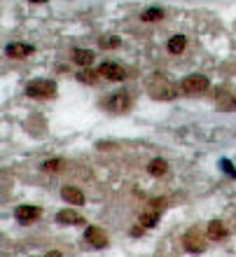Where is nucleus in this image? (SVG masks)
<instances>
[{
    "mask_svg": "<svg viewBox=\"0 0 236 257\" xmlns=\"http://www.w3.org/2000/svg\"><path fill=\"white\" fill-rule=\"evenodd\" d=\"M61 197H63V201L73 203V206H82V203H84V194H82V190L70 187V185H66V187L61 190Z\"/></svg>",
    "mask_w": 236,
    "mask_h": 257,
    "instance_id": "1a4fd4ad",
    "label": "nucleus"
},
{
    "mask_svg": "<svg viewBox=\"0 0 236 257\" xmlns=\"http://www.w3.org/2000/svg\"><path fill=\"white\" fill-rule=\"evenodd\" d=\"M185 45H187V40H185V35H173L169 40V52L171 54H180L185 49Z\"/></svg>",
    "mask_w": 236,
    "mask_h": 257,
    "instance_id": "2eb2a0df",
    "label": "nucleus"
},
{
    "mask_svg": "<svg viewBox=\"0 0 236 257\" xmlns=\"http://www.w3.org/2000/svg\"><path fill=\"white\" fill-rule=\"evenodd\" d=\"M26 94L31 98H52L56 94V82L52 80H33L26 87Z\"/></svg>",
    "mask_w": 236,
    "mask_h": 257,
    "instance_id": "f03ea898",
    "label": "nucleus"
},
{
    "mask_svg": "<svg viewBox=\"0 0 236 257\" xmlns=\"http://www.w3.org/2000/svg\"><path fill=\"white\" fill-rule=\"evenodd\" d=\"M147 171H150V176L161 178V176H166V171H169V164H166V159L157 157V159H152V162L147 164Z\"/></svg>",
    "mask_w": 236,
    "mask_h": 257,
    "instance_id": "9b49d317",
    "label": "nucleus"
},
{
    "mask_svg": "<svg viewBox=\"0 0 236 257\" xmlns=\"http://www.w3.org/2000/svg\"><path fill=\"white\" fill-rule=\"evenodd\" d=\"M78 80L87 82V84H94V82H96V73H92V70H82V73L78 75Z\"/></svg>",
    "mask_w": 236,
    "mask_h": 257,
    "instance_id": "aec40b11",
    "label": "nucleus"
},
{
    "mask_svg": "<svg viewBox=\"0 0 236 257\" xmlns=\"http://www.w3.org/2000/svg\"><path fill=\"white\" fill-rule=\"evenodd\" d=\"M31 2H35V5H42V2H47V0H31Z\"/></svg>",
    "mask_w": 236,
    "mask_h": 257,
    "instance_id": "5701e85b",
    "label": "nucleus"
},
{
    "mask_svg": "<svg viewBox=\"0 0 236 257\" xmlns=\"http://www.w3.org/2000/svg\"><path fill=\"white\" fill-rule=\"evenodd\" d=\"M183 245L189 250V253H204V248H206V241H204V236L199 234L197 227H192V229L187 231L183 236Z\"/></svg>",
    "mask_w": 236,
    "mask_h": 257,
    "instance_id": "423d86ee",
    "label": "nucleus"
},
{
    "mask_svg": "<svg viewBox=\"0 0 236 257\" xmlns=\"http://www.w3.org/2000/svg\"><path fill=\"white\" fill-rule=\"evenodd\" d=\"M164 199H152V201H150V206H152V208H157V211H161V208H164Z\"/></svg>",
    "mask_w": 236,
    "mask_h": 257,
    "instance_id": "412c9836",
    "label": "nucleus"
},
{
    "mask_svg": "<svg viewBox=\"0 0 236 257\" xmlns=\"http://www.w3.org/2000/svg\"><path fill=\"white\" fill-rule=\"evenodd\" d=\"M180 89L185 94H201V91L208 89V77L206 75H187L180 82Z\"/></svg>",
    "mask_w": 236,
    "mask_h": 257,
    "instance_id": "7ed1b4c3",
    "label": "nucleus"
},
{
    "mask_svg": "<svg viewBox=\"0 0 236 257\" xmlns=\"http://www.w3.org/2000/svg\"><path fill=\"white\" fill-rule=\"evenodd\" d=\"M129 106H131V96L126 91H115L105 101V108L110 112H124V110H129Z\"/></svg>",
    "mask_w": 236,
    "mask_h": 257,
    "instance_id": "20e7f679",
    "label": "nucleus"
},
{
    "mask_svg": "<svg viewBox=\"0 0 236 257\" xmlns=\"http://www.w3.org/2000/svg\"><path fill=\"white\" fill-rule=\"evenodd\" d=\"M222 166H224V168H227V173H229V176H236V171H234V168H232V164L227 162V159H224V162H222Z\"/></svg>",
    "mask_w": 236,
    "mask_h": 257,
    "instance_id": "4be33fe9",
    "label": "nucleus"
},
{
    "mask_svg": "<svg viewBox=\"0 0 236 257\" xmlns=\"http://www.w3.org/2000/svg\"><path fill=\"white\" fill-rule=\"evenodd\" d=\"M56 220L61 222V225H82L84 220L78 215V213H73V211H61L59 215H56Z\"/></svg>",
    "mask_w": 236,
    "mask_h": 257,
    "instance_id": "ddd939ff",
    "label": "nucleus"
},
{
    "mask_svg": "<svg viewBox=\"0 0 236 257\" xmlns=\"http://www.w3.org/2000/svg\"><path fill=\"white\" fill-rule=\"evenodd\" d=\"M63 168H66L63 159H49V162L42 164V171H47V173H61Z\"/></svg>",
    "mask_w": 236,
    "mask_h": 257,
    "instance_id": "dca6fc26",
    "label": "nucleus"
},
{
    "mask_svg": "<svg viewBox=\"0 0 236 257\" xmlns=\"http://www.w3.org/2000/svg\"><path fill=\"white\" fill-rule=\"evenodd\" d=\"M159 220V211L157 208H152L150 213H145V215H141V227H155Z\"/></svg>",
    "mask_w": 236,
    "mask_h": 257,
    "instance_id": "a211bd4d",
    "label": "nucleus"
},
{
    "mask_svg": "<svg viewBox=\"0 0 236 257\" xmlns=\"http://www.w3.org/2000/svg\"><path fill=\"white\" fill-rule=\"evenodd\" d=\"M84 239H87V243L94 245V248H105V245H108V236H105V231L101 229V227H87Z\"/></svg>",
    "mask_w": 236,
    "mask_h": 257,
    "instance_id": "0eeeda50",
    "label": "nucleus"
},
{
    "mask_svg": "<svg viewBox=\"0 0 236 257\" xmlns=\"http://www.w3.org/2000/svg\"><path fill=\"white\" fill-rule=\"evenodd\" d=\"M14 217H16L19 222H33V220L40 217V208L38 206H19V208L14 211Z\"/></svg>",
    "mask_w": 236,
    "mask_h": 257,
    "instance_id": "6e6552de",
    "label": "nucleus"
},
{
    "mask_svg": "<svg viewBox=\"0 0 236 257\" xmlns=\"http://www.w3.org/2000/svg\"><path fill=\"white\" fill-rule=\"evenodd\" d=\"M73 61L79 63V66H89L94 61V52H89V49H75L73 52Z\"/></svg>",
    "mask_w": 236,
    "mask_h": 257,
    "instance_id": "4468645a",
    "label": "nucleus"
},
{
    "mask_svg": "<svg viewBox=\"0 0 236 257\" xmlns=\"http://www.w3.org/2000/svg\"><path fill=\"white\" fill-rule=\"evenodd\" d=\"M98 75L101 77H105V80H112V82H122L124 77H126V70L119 66V63H112V61H105V63H101V68H98Z\"/></svg>",
    "mask_w": 236,
    "mask_h": 257,
    "instance_id": "39448f33",
    "label": "nucleus"
},
{
    "mask_svg": "<svg viewBox=\"0 0 236 257\" xmlns=\"http://www.w3.org/2000/svg\"><path fill=\"white\" fill-rule=\"evenodd\" d=\"M208 236L213 241H220V239L227 236V227H224L220 220H213V222H208Z\"/></svg>",
    "mask_w": 236,
    "mask_h": 257,
    "instance_id": "f8f14e48",
    "label": "nucleus"
},
{
    "mask_svg": "<svg viewBox=\"0 0 236 257\" xmlns=\"http://www.w3.org/2000/svg\"><path fill=\"white\" fill-rule=\"evenodd\" d=\"M31 54H33V47L24 45V42H14V45L7 47V56H12V59H26Z\"/></svg>",
    "mask_w": 236,
    "mask_h": 257,
    "instance_id": "9d476101",
    "label": "nucleus"
},
{
    "mask_svg": "<svg viewBox=\"0 0 236 257\" xmlns=\"http://www.w3.org/2000/svg\"><path fill=\"white\" fill-rule=\"evenodd\" d=\"M119 45H122V42H119V38L117 35H112V38H108V40H101V47H103V49H117Z\"/></svg>",
    "mask_w": 236,
    "mask_h": 257,
    "instance_id": "6ab92c4d",
    "label": "nucleus"
},
{
    "mask_svg": "<svg viewBox=\"0 0 236 257\" xmlns=\"http://www.w3.org/2000/svg\"><path fill=\"white\" fill-rule=\"evenodd\" d=\"M147 91L157 101H171V98H175V94H178V89L164 75H152L150 82H147Z\"/></svg>",
    "mask_w": 236,
    "mask_h": 257,
    "instance_id": "f257e3e1",
    "label": "nucleus"
},
{
    "mask_svg": "<svg viewBox=\"0 0 236 257\" xmlns=\"http://www.w3.org/2000/svg\"><path fill=\"white\" fill-rule=\"evenodd\" d=\"M161 19H164V10L161 7H147L143 12V21L152 24V21H161Z\"/></svg>",
    "mask_w": 236,
    "mask_h": 257,
    "instance_id": "f3484780",
    "label": "nucleus"
}]
</instances>
